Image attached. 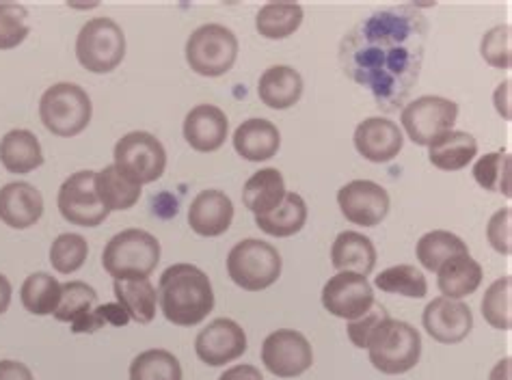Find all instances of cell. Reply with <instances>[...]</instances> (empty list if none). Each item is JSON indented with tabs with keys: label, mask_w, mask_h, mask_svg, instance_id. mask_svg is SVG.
Segmentation results:
<instances>
[{
	"label": "cell",
	"mask_w": 512,
	"mask_h": 380,
	"mask_svg": "<svg viewBox=\"0 0 512 380\" xmlns=\"http://www.w3.org/2000/svg\"><path fill=\"white\" fill-rule=\"evenodd\" d=\"M195 350L201 361L212 365V368H219V365L232 363L245 355L247 333L238 322L229 318H217L206 329H201L195 339Z\"/></svg>",
	"instance_id": "9a60e30c"
},
{
	"label": "cell",
	"mask_w": 512,
	"mask_h": 380,
	"mask_svg": "<svg viewBox=\"0 0 512 380\" xmlns=\"http://www.w3.org/2000/svg\"><path fill=\"white\" fill-rule=\"evenodd\" d=\"M229 121L219 106L199 104L184 119V139L197 152H214L227 139Z\"/></svg>",
	"instance_id": "44dd1931"
},
{
	"label": "cell",
	"mask_w": 512,
	"mask_h": 380,
	"mask_svg": "<svg viewBox=\"0 0 512 380\" xmlns=\"http://www.w3.org/2000/svg\"><path fill=\"white\" fill-rule=\"evenodd\" d=\"M424 329L439 344H458L474 329V316L471 309L452 298H433L424 309Z\"/></svg>",
	"instance_id": "e0dca14e"
},
{
	"label": "cell",
	"mask_w": 512,
	"mask_h": 380,
	"mask_svg": "<svg viewBox=\"0 0 512 380\" xmlns=\"http://www.w3.org/2000/svg\"><path fill=\"white\" fill-rule=\"evenodd\" d=\"M333 266L346 273H357L368 277L376 266V249L368 236L359 232H342L331 249Z\"/></svg>",
	"instance_id": "d4e9b609"
},
{
	"label": "cell",
	"mask_w": 512,
	"mask_h": 380,
	"mask_svg": "<svg viewBox=\"0 0 512 380\" xmlns=\"http://www.w3.org/2000/svg\"><path fill=\"white\" fill-rule=\"evenodd\" d=\"M491 380H510V359L500 361V365L491 374Z\"/></svg>",
	"instance_id": "c3c4849f"
},
{
	"label": "cell",
	"mask_w": 512,
	"mask_h": 380,
	"mask_svg": "<svg viewBox=\"0 0 512 380\" xmlns=\"http://www.w3.org/2000/svg\"><path fill=\"white\" fill-rule=\"evenodd\" d=\"M130 380H182V365L169 350H145L130 363Z\"/></svg>",
	"instance_id": "e575fe53"
},
{
	"label": "cell",
	"mask_w": 512,
	"mask_h": 380,
	"mask_svg": "<svg viewBox=\"0 0 512 380\" xmlns=\"http://www.w3.org/2000/svg\"><path fill=\"white\" fill-rule=\"evenodd\" d=\"M469 249L463 242V238H458L452 232H446V229H435V232H428L420 238L415 247V255L420 264L430 270V273H437V270L446 264L448 260L456 255H467Z\"/></svg>",
	"instance_id": "4dcf8cb0"
},
{
	"label": "cell",
	"mask_w": 512,
	"mask_h": 380,
	"mask_svg": "<svg viewBox=\"0 0 512 380\" xmlns=\"http://www.w3.org/2000/svg\"><path fill=\"white\" fill-rule=\"evenodd\" d=\"M260 100L275 111L294 106L303 95V76L290 65H273L260 76Z\"/></svg>",
	"instance_id": "603a6c76"
},
{
	"label": "cell",
	"mask_w": 512,
	"mask_h": 380,
	"mask_svg": "<svg viewBox=\"0 0 512 380\" xmlns=\"http://www.w3.org/2000/svg\"><path fill=\"white\" fill-rule=\"evenodd\" d=\"M89 244L80 234H61L50 247V264L61 275H72L83 268Z\"/></svg>",
	"instance_id": "74e56055"
},
{
	"label": "cell",
	"mask_w": 512,
	"mask_h": 380,
	"mask_svg": "<svg viewBox=\"0 0 512 380\" xmlns=\"http://www.w3.org/2000/svg\"><path fill=\"white\" fill-rule=\"evenodd\" d=\"M305 223H307V203L301 195L296 193H286L284 201H281L275 210L255 216V225H258L264 234L277 236V238H288V236L299 234Z\"/></svg>",
	"instance_id": "f1b7e54d"
},
{
	"label": "cell",
	"mask_w": 512,
	"mask_h": 380,
	"mask_svg": "<svg viewBox=\"0 0 512 380\" xmlns=\"http://www.w3.org/2000/svg\"><path fill=\"white\" fill-rule=\"evenodd\" d=\"M374 303V290L368 283V277L357 273L342 270L322 288V305H325V309L335 318H344L348 322L366 316Z\"/></svg>",
	"instance_id": "5bb4252c"
},
{
	"label": "cell",
	"mask_w": 512,
	"mask_h": 380,
	"mask_svg": "<svg viewBox=\"0 0 512 380\" xmlns=\"http://www.w3.org/2000/svg\"><path fill=\"white\" fill-rule=\"evenodd\" d=\"M487 238L497 253L502 255L512 253V210L510 208L497 210L491 216V221L487 225Z\"/></svg>",
	"instance_id": "b9f144b4"
},
{
	"label": "cell",
	"mask_w": 512,
	"mask_h": 380,
	"mask_svg": "<svg viewBox=\"0 0 512 380\" xmlns=\"http://www.w3.org/2000/svg\"><path fill=\"white\" fill-rule=\"evenodd\" d=\"M376 288L387 294H400L407 298H424L428 294V281L426 277L409 264H398L383 270V273L374 279Z\"/></svg>",
	"instance_id": "d590c367"
},
{
	"label": "cell",
	"mask_w": 512,
	"mask_h": 380,
	"mask_svg": "<svg viewBox=\"0 0 512 380\" xmlns=\"http://www.w3.org/2000/svg\"><path fill=\"white\" fill-rule=\"evenodd\" d=\"M426 39L428 22L415 5L376 9L344 35L340 67L383 113H396L420 80Z\"/></svg>",
	"instance_id": "6da1fadb"
},
{
	"label": "cell",
	"mask_w": 512,
	"mask_h": 380,
	"mask_svg": "<svg viewBox=\"0 0 512 380\" xmlns=\"http://www.w3.org/2000/svg\"><path fill=\"white\" fill-rule=\"evenodd\" d=\"M55 316L59 322H70L74 333H96L106 322L126 324L130 318L119 305H98V292L85 281H67L61 285V303Z\"/></svg>",
	"instance_id": "8992f818"
},
{
	"label": "cell",
	"mask_w": 512,
	"mask_h": 380,
	"mask_svg": "<svg viewBox=\"0 0 512 380\" xmlns=\"http://www.w3.org/2000/svg\"><path fill=\"white\" fill-rule=\"evenodd\" d=\"M59 212L65 221L80 227H98L109 210H106L96 193V171H78L67 178L59 188Z\"/></svg>",
	"instance_id": "7c38bea8"
},
{
	"label": "cell",
	"mask_w": 512,
	"mask_h": 380,
	"mask_svg": "<svg viewBox=\"0 0 512 380\" xmlns=\"http://www.w3.org/2000/svg\"><path fill=\"white\" fill-rule=\"evenodd\" d=\"M11 294H13V290H11L9 279L5 275H0V316H3L5 311L9 309Z\"/></svg>",
	"instance_id": "7dc6e473"
},
{
	"label": "cell",
	"mask_w": 512,
	"mask_h": 380,
	"mask_svg": "<svg viewBox=\"0 0 512 380\" xmlns=\"http://www.w3.org/2000/svg\"><path fill=\"white\" fill-rule=\"evenodd\" d=\"M227 273L242 290L260 292L271 288L281 275V255L264 240L247 238L227 255Z\"/></svg>",
	"instance_id": "52a82bcc"
},
{
	"label": "cell",
	"mask_w": 512,
	"mask_h": 380,
	"mask_svg": "<svg viewBox=\"0 0 512 380\" xmlns=\"http://www.w3.org/2000/svg\"><path fill=\"white\" fill-rule=\"evenodd\" d=\"M238 57V37L223 24H204L186 42V61L199 76L217 78L232 70Z\"/></svg>",
	"instance_id": "ba28073f"
},
{
	"label": "cell",
	"mask_w": 512,
	"mask_h": 380,
	"mask_svg": "<svg viewBox=\"0 0 512 380\" xmlns=\"http://www.w3.org/2000/svg\"><path fill=\"white\" fill-rule=\"evenodd\" d=\"M219 380H264L260 370L255 368V365H247V363H240V365H234V368L225 370Z\"/></svg>",
	"instance_id": "f6af8a7d"
},
{
	"label": "cell",
	"mask_w": 512,
	"mask_h": 380,
	"mask_svg": "<svg viewBox=\"0 0 512 380\" xmlns=\"http://www.w3.org/2000/svg\"><path fill=\"white\" fill-rule=\"evenodd\" d=\"M510 24H500L493 26L487 35L482 37L480 44V54L482 59L487 61L491 67H497V70H508L512 63V50H510Z\"/></svg>",
	"instance_id": "60d3db41"
},
{
	"label": "cell",
	"mask_w": 512,
	"mask_h": 380,
	"mask_svg": "<svg viewBox=\"0 0 512 380\" xmlns=\"http://www.w3.org/2000/svg\"><path fill=\"white\" fill-rule=\"evenodd\" d=\"M387 316H389V314L385 311V307L379 305V303H374L372 309L368 311L366 316H361V318H357V320H353V322H348V337H350V342H353L357 348H368V339H370L374 327H376V324H379L381 320H385Z\"/></svg>",
	"instance_id": "7bdbcfd3"
},
{
	"label": "cell",
	"mask_w": 512,
	"mask_h": 380,
	"mask_svg": "<svg viewBox=\"0 0 512 380\" xmlns=\"http://www.w3.org/2000/svg\"><path fill=\"white\" fill-rule=\"evenodd\" d=\"M370 363L383 374H404L422 357V335L409 322L385 318L376 324L370 339Z\"/></svg>",
	"instance_id": "3957f363"
},
{
	"label": "cell",
	"mask_w": 512,
	"mask_h": 380,
	"mask_svg": "<svg viewBox=\"0 0 512 380\" xmlns=\"http://www.w3.org/2000/svg\"><path fill=\"white\" fill-rule=\"evenodd\" d=\"M93 113L87 91L76 83H57L39 100V117L46 130L57 137H76L83 132Z\"/></svg>",
	"instance_id": "5b68a950"
},
{
	"label": "cell",
	"mask_w": 512,
	"mask_h": 380,
	"mask_svg": "<svg viewBox=\"0 0 512 380\" xmlns=\"http://www.w3.org/2000/svg\"><path fill=\"white\" fill-rule=\"evenodd\" d=\"M234 221V203L223 190H201L188 208L193 232L206 238L225 234Z\"/></svg>",
	"instance_id": "d6986e66"
},
{
	"label": "cell",
	"mask_w": 512,
	"mask_h": 380,
	"mask_svg": "<svg viewBox=\"0 0 512 380\" xmlns=\"http://www.w3.org/2000/svg\"><path fill=\"white\" fill-rule=\"evenodd\" d=\"M286 193L288 190L281 171L275 167H266L253 173L247 180L245 188H242V201H245V206L255 216H260L275 210L284 201Z\"/></svg>",
	"instance_id": "4316f807"
},
{
	"label": "cell",
	"mask_w": 512,
	"mask_h": 380,
	"mask_svg": "<svg viewBox=\"0 0 512 380\" xmlns=\"http://www.w3.org/2000/svg\"><path fill=\"white\" fill-rule=\"evenodd\" d=\"M404 145L398 124L385 117H368L355 130L357 152L370 162L394 160Z\"/></svg>",
	"instance_id": "ac0fdd59"
},
{
	"label": "cell",
	"mask_w": 512,
	"mask_h": 380,
	"mask_svg": "<svg viewBox=\"0 0 512 380\" xmlns=\"http://www.w3.org/2000/svg\"><path fill=\"white\" fill-rule=\"evenodd\" d=\"M115 167L134 184H150L163 178L167 167V152L154 134L134 130L115 145Z\"/></svg>",
	"instance_id": "30bf717a"
},
{
	"label": "cell",
	"mask_w": 512,
	"mask_h": 380,
	"mask_svg": "<svg viewBox=\"0 0 512 380\" xmlns=\"http://www.w3.org/2000/svg\"><path fill=\"white\" fill-rule=\"evenodd\" d=\"M437 285L441 294L452 301L474 294L482 283V266L467 255H456L437 270Z\"/></svg>",
	"instance_id": "484cf974"
},
{
	"label": "cell",
	"mask_w": 512,
	"mask_h": 380,
	"mask_svg": "<svg viewBox=\"0 0 512 380\" xmlns=\"http://www.w3.org/2000/svg\"><path fill=\"white\" fill-rule=\"evenodd\" d=\"M303 22V7L296 3H268L255 16V29L266 39H286Z\"/></svg>",
	"instance_id": "836d02e7"
},
{
	"label": "cell",
	"mask_w": 512,
	"mask_h": 380,
	"mask_svg": "<svg viewBox=\"0 0 512 380\" xmlns=\"http://www.w3.org/2000/svg\"><path fill=\"white\" fill-rule=\"evenodd\" d=\"M495 108L504 115V119H510V80L495 91Z\"/></svg>",
	"instance_id": "bcb514c9"
},
{
	"label": "cell",
	"mask_w": 512,
	"mask_h": 380,
	"mask_svg": "<svg viewBox=\"0 0 512 380\" xmlns=\"http://www.w3.org/2000/svg\"><path fill=\"white\" fill-rule=\"evenodd\" d=\"M458 104L441 95H422L402 108L400 121L409 139L417 145H430L439 134L454 128Z\"/></svg>",
	"instance_id": "8fae6325"
},
{
	"label": "cell",
	"mask_w": 512,
	"mask_h": 380,
	"mask_svg": "<svg viewBox=\"0 0 512 380\" xmlns=\"http://www.w3.org/2000/svg\"><path fill=\"white\" fill-rule=\"evenodd\" d=\"M158 301L169 322L195 327L214 309L212 283L204 270L193 264H173L160 277Z\"/></svg>",
	"instance_id": "7a4b0ae2"
},
{
	"label": "cell",
	"mask_w": 512,
	"mask_h": 380,
	"mask_svg": "<svg viewBox=\"0 0 512 380\" xmlns=\"http://www.w3.org/2000/svg\"><path fill=\"white\" fill-rule=\"evenodd\" d=\"M0 380H33V372L20 361L5 359L0 361Z\"/></svg>",
	"instance_id": "ee69618b"
},
{
	"label": "cell",
	"mask_w": 512,
	"mask_h": 380,
	"mask_svg": "<svg viewBox=\"0 0 512 380\" xmlns=\"http://www.w3.org/2000/svg\"><path fill=\"white\" fill-rule=\"evenodd\" d=\"M96 193L109 212L130 210L141 197V186L124 178L115 165H109L102 171H96Z\"/></svg>",
	"instance_id": "1f68e13d"
},
{
	"label": "cell",
	"mask_w": 512,
	"mask_h": 380,
	"mask_svg": "<svg viewBox=\"0 0 512 380\" xmlns=\"http://www.w3.org/2000/svg\"><path fill=\"white\" fill-rule=\"evenodd\" d=\"M512 277H500L489 285L487 294L482 298V316L493 329L510 331L512 327Z\"/></svg>",
	"instance_id": "8d00e7d4"
},
{
	"label": "cell",
	"mask_w": 512,
	"mask_h": 380,
	"mask_svg": "<svg viewBox=\"0 0 512 380\" xmlns=\"http://www.w3.org/2000/svg\"><path fill=\"white\" fill-rule=\"evenodd\" d=\"M76 57L85 70L109 74L126 57V35L111 18H93L76 37Z\"/></svg>",
	"instance_id": "9c48e42d"
},
{
	"label": "cell",
	"mask_w": 512,
	"mask_h": 380,
	"mask_svg": "<svg viewBox=\"0 0 512 380\" xmlns=\"http://www.w3.org/2000/svg\"><path fill=\"white\" fill-rule=\"evenodd\" d=\"M29 9L24 5H0V50L20 46L29 35Z\"/></svg>",
	"instance_id": "ab89813d"
},
{
	"label": "cell",
	"mask_w": 512,
	"mask_h": 380,
	"mask_svg": "<svg viewBox=\"0 0 512 380\" xmlns=\"http://www.w3.org/2000/svg\"><path fill=\"white\" fill-rule=\"evenodd\" d=\"M0 162L9 173H31L44 165V152L29 130H11L0 141Z\"/></svg>",
	"instance_id": "83f0119b"
},
{
	"label": "cell",
	"mask_w": 512,
	"mask_h": 380,
	"mask_svg": "<svg viewBox=\"0 0 512 380\" xmlns=\"http://www.w3.org/2000/svg\"><path fill=\"white\" fill-rule=\"evenodd\" d=\"M262 363L279 378H294L312 368L314 352L303 333L279 329L264 339Z\"/></svg>",
	"instance_id": "4fadbf2b"
},
{
	"label": "cell",
	"mask_w": 512,
	"mask_h": 380,
	"mask_svg": "<svg viewBox=\"0 0 512 380\" xmlns=\"http://www.w3.org/2000/svg\"><path fill=\"white\" fill-rule=\"evenodd\" d=\"M160 262V242L145 229L115 234L102 253V266L115 281L150 279Z\"/></svg>",
	"instance_id": "277c9868"
},
{
	"label": "cell",
	"mask_w": 512,
	"mask_h": 380,
	"mask_svg": "<svg viewBox=\"0 0 512 380\" xmlns=\"http://www.w3.org/2000/svg\"><path fill=\"white\" fill-rule=\"evenodd\" d=\"M44 214V197L29 182H9L0 188V221L13 229L35 225Z\"/></svg>",
	"instance_id": "ffe728a7"
},
{
	"label": "cell",
	"mask_w": 512,
	"mask_h": 380,
	"mask_svg": "<svg viewBox=\"0 0 512 380\" xmlns=\"http://www.w3.org/2000/svg\"><path fill=\"white\" fill-rule=\"evenodd\" d=\"M281 145V134L273 121L268 119H247L236 128L234 132V149L236 152L251 162L268 160L277 154Z\"/></svg>",
	"instance_id": "7402d4cb"
},
{
	"label": "cell",
	"mask_w": 512,
	"mask_h": 380,
	"mask_svg": "<svg viewBox=\"0 0 512 380\" xmlns=\"http://www.w3.org/2000/svg\"><path fill=\"white\" fill-rule=\"evenodd\" d=\"M338 203L346 221L363 227L379 225L389 212L387 190L370 180H353L342 186Z\"/></svg>",
	"instance_id": "2e32d148"
},
{
	"label": "cell",
	"mask_w": 512,
	"mask_h": 380,
	"mask_svg": "<svg viewBox=\"0 0 512 380\" xmlns=\"http://www.w3.org/2000/svg\"><path fill=\"white\" fill-rule=\"evenodd\" d=\"M20 298L24 309L33 316L55 314L61 303V283L48 273H33L22 283Z\"/></svg>",
	"instance_id": "d6a6232c"
},
{
	"label": "cell",
	"mask_w": 512,
	"mask_h": 380,
	"mask_svg": "<svg viewBox=\"0 0 512 380\" xmlns=\"http://www.w3.org/2000/svg\"><path fill=\"white\" fill-rule=\"evenodd\" d=\"M119 307L126 311L128 318L139 324H150L156 316L158 292L150 279H124L113 285Z\"/></svg>",
	"instance_id": "f546056e"
},
{
	"label": "cell",
	"mask_w": 512,
	"mask_h": 380,
	"mask_svg": "<svg viewBox=\"0 0 512 380\" xmlns=\"http://www.w3.org/2000/svg\"><path fill=\"white\" fill-rule=\"evenodd\" d=\"M474 178L491 193H504L510 197V156L508 152H493L482 156L474 165Z\"/></svg>",
	"instance_id": "f35d334b"
},
{
	"label": "cell",
	"mask_w": 512,
	"mask_h": 380,
	"mask_svg": "<svg viewBox=\"0 0 512 380\" xmlns=\"http://www.w3.org/2000/svg\"><path fill=\"white\" fill-rule=\"evenodd\" d=\"M478 154V141L463 130H448L428 145V160L441 171H461Z\"/></svg>",
	"instance_id": "cb8c5ba5"
}]
</instances>
